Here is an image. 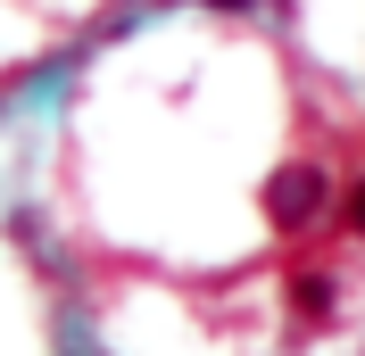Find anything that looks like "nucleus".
Returning a JSON list of instances; mask_svg holds the SVG:
<instances>
[{"instance_id": "1", "label": "nucleus", "mask_w": 365, "mask_h": 356, "mask_svg": "<svg viewBox=\"0 0 365 356\" xmlns=\"http://www.w3.org/2000/svg\"><path fill=\"white\" fill-rule=\"evenodd\" d=\"M324 216V166H282L266 182V224L274 232H299V224Z\"/></svg>"}, {"instance_id": "2", "label": "nucleus", "mask_w": 365, "mask_h": 356, "mask_svg": "<svg viewBox=\"0 0 365 356\" xmlns=\"http://www.w3.org/2000/svg\"><path fill=\"white\" fill-rule=\"evenodd\" d=\"M291 323H307V332L332 323V273H291Z\"/></svg>"}, {"instance_id": "3", "label": "nucleus", "mask_w": 365, "mask_h": 356, "mask_svg": "<svg viewBox=\"0 0 365 356\" xmlns=\"http://www.w3.org/2000/svg\"><path fill=\"white\" fill-rule=\"evenodd\" d=\"M341 224H349V232H357V241H365V174L349 182V199H341Z\"/></svg>"}]
</instances>
